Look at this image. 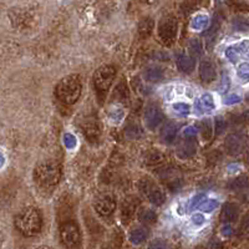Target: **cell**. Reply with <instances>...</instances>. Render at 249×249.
Here are the masks:
<instances>
[{"mask_svg":"<svg viewBox=\"0 0 249 249\" xmlns=\"http://www.w3.org/2000/svg\"><path fill=\"white\" fill-rule=\"evenodd\" d=\"M192 221L195 222V224H197V226H201V224H203L204 218L202 217V214H195L192 217Z\"/></svg>","mask_w":249,"mask_h":249,"instance_id":"obj_35","label":"cell"},{"mask_svg":"<svg viewBox=\"0 0 249 249\" xmlns=\"http://www.w3.org/2000/svg\"><path fill=\"white\" fill-rule=\"evenodd\" d=\"M191 53H192L195 56H198V55H201L202 49H201V45H199V43L197 41V40H193L192 44H191Z\"/></svg>","mask_w":249,"mask_h":249,"instance_id":"obj_32","label":"cell"},{"mask_svg":"<svg viewBox=\"0 0 249 249\" xmlns=\"http://www.w3.org/2000/svg\"><path fill=\"white\" fill-rule=\"evenodd\" d=\"M196 135H197V131H196L195 127L186 128V130H184V132H183V136L186 137L187 140H192V141H195Z\"/></svg>","mask_w":249,"mask_h":249,"instance_id":"obj_33","label":"cell"},{"mask_svg":"<svg viewBox=\"0 0 249 249\" xmlns=\"http://www.w3.org/2000/svg\"><path fill=\"white\" fill-rule=\"evenodd\" d=\"M166 162V156L157 150H151L144 155V163L148 167H159Z\"/></svg>","mask_w":249,"mask_h":249,"instance_id":"obj_14","label":"cell"},{"mask_svg":"<svg viewBox=\"0 0 249 249\" xmlns=\"http://www.w3.org/2000/svg\"><path fill=\"white\" fill-rule=\"evenodd\" d=\"M148 249H168V246L162 239H155L148 244Z\"/></svg>","mask_w":249,"mask_h":249,"instance_id":"obj_31","label":"cell"},{"mask_svg":"<svg viewBox=\"0 0 249 249\" xmlns=\"http://www.w3.org/2000/svg\"><path fill=\"white\" fill-rule=\"evenodd\" d=\"M217 207H218L217 201L212 199V201H206V202H203V203L199 204V210L203 211V212L210 213V212H212L213 210H215Z\"/></svg>","mask_w":249,"mask_h":249,"instance_id":"obj_29","label":"cell"},{"mask_svg":"<svg viewBox=\"0 0 249 249\" xmlns=\"http://www.w3.org/2000/svg\"><path fill=\"white\" fill-rule=\"evenodd\" d=\"M246 162L249 164V151L246 153Z\"/></svg>","mask_w":249,"mask_h":249,"instance_id":"obj_37","label":"cell"},{"mask_svg":"<svg viewBox=\"0 0 249 249\" xmlns=\"http://www.w3.org/2000/svg\"><path fill=\"white\" fill-rule=\"evenodd\" d=\"M76 137L72 135V133H65L64 135V144H65V147L71 150V148H74L76 146Z\"/></svg>","mask_w":249,"mask_h":249,"instance_id":"obj_28","label":"cell"},{"mask_svg":"<svg viewBox=\"0 0 249 249\" xmlns=\"http://www.w3.org/2000/svg\"><path fill=\"white\" fill-rule=\"evenodd\" d=\"M238 215H239V207L235 203L228 202L222 208L221 219L224 223H232V222L237 221Z\"/></svg>","mask_w":249,"mask_h":249,"instance_id":"obj_13","label":"cell"},{"mask_svg":"<svg viewBox=\"0 0 249 249\" xmlns=\"http://www.w3.org/2000/svg\"><path fill=\"white\" fill-rule=\"evenodd\" d=\"M199 77L203 82L210 84L217 77V69L211 60H202L199 64Z\"/></svg>","mask_w":249,"mask_h":249,"instance_id":"obj_11","label":"cell"},{"mask_svg":"<svg viewBox=\"0 0 249 249\" xmlns=\"http://www.w3.org/2000/svg\"><path fill=\"white\" fill-rule=\"evenodd\" d=\"M248 186L249 179L247 178V177H244V176H241V177H237V178L232 179V181L230 182V184H228V187H230L232 191H242L244 190V188H247Z\"/></svg>","mask_w":249,"mask_h":249,"instance_id":"obj_24","label":"cell"},{"mask_svg":"<svg viewBox=\"0 0 249 249\" xmlns=\"http://www.w3.org/2000/svg\"><path fill=\"white\" fill-rule=\"evenodd\" d=\"M141 1H143L144 4H153L156 0H141Z\"/></svg>","mask_w":249,"mask_h":249,"instance_id":"obj_36","label":"cell"},{"mask_svg":"<svg viewBox=\"0 0 249 249\" xmlns=\"http://www.w3.org/2000/svg\"><path fill=\"white\" fill-rule=\"evenodd\" d=\"M84 131L85 135L91 142L99 141L100 136H101V127L96 121H88L84 124Z\"/></svg>","mask_w":249,"mask_h":249,"instance_id":"obj_15","label":"cell"},{"mask_svg":"<svg viewBox=\"0 0 249 249\" xmlns=\"http://www.w3.org/2000/svg\"><path fill=\"white\" fill-rule=\"evenodd\" d=\"M143 77L148 82H157L163 77V70L159 65H151L144 70Z\"/></svg>","mask_w":249,"mask_h":249,"instance_id":"obj_17","label":"cell"},{"mask_svg":"<svg viewBox=\"0 0 249 249\" xmlns=\"http://www.w3.org/2000/svg\"><path fill=\"white\" fill-rule=\"evenodd\" d=\"M139 199L135 197H128L124 201L121 207V219L124 224L130 223L131 219L133 218V214L136 212Z\"/></svg>","mask_w":249,"mask_h":249,"instance_id":"obj_12","label":"cell"},{"mask_svg":"<svg viewBox=\"0 0 249 249\" xmlns=\"http://www.w3.org/2000/svg\"><path fill=\"white\" fill-rule=\"evenodd\" d=\"M152 29L153 20H151L150 18H146V19L141 20V23L139 25V33L142 37H147L152 33Z\"/></svg>","mask_w":249,"mask_h":249,"instance_id":"obj_25","label":"cell"},{"mask_svg":"<svg viewBox=\"0 0 249 249\" xmlns=\"http://www.w3.org/2000/svg\"><path fill=\"white\" fill-rule=\"evenodd\" d=\"M177 29L178 24L177 20L173 17L163 18L159 25V37L164 45H172L175 43L176 36H177Z\"/></svg>","mask_w":249,"mask_h":249,"instance_id":"obj_6","label":"cell"},{"mask_svg":"<svg viewBox=\"0 0 249 249\" xmlns=\"http://www.w3.org/2000/svg\"><path fill=\"white\" fill-rule=\"evenodd\" d=\"M177 153L181 159H190L196 153V146L195 141L192 140H187L184 141L183 144H181L177 150Z\"/></svg>","mask_w":249,"mask_h":249,"instance_id":"obj_22","label":"cell"},{"mask_svg":"<svg viewBox=\"0 0 249 249\" xmlns=\"http://www.w3.org/2000/svg\"><path fill=\"white\" fill-rule=\"evenodd\" d=\"M124 133H126V136L128 139H139V137L142 136V133H143V130L141 128V126L137 124H127V127L124 128Z\"/></svg>","mask_w":249,"mask_h":249,"instance_id":"obj_23","label":"cell"},{"mask_svg":"<svg viewBox=\"0 0 249 249\" xmlns=\"http://www.w3.org/2000/svg\"><path fill=\"white\" fill-rule=\"evenodd\" d=\"M238 233H239V235H246L249 233V212L242 218V222L239 224V228H238Z\"/></svg>","mask_w":249,"mask_h":249,"instance_id":"obj_27","label":"cell"},{"mask_svg":"<svg viewBox=\"0 0 249 249\" xmlns=\"http://www.w3.org/2000/svg\"><path fill=\"white\" fill-rule=\"evenodd\" d=\"M60 237H61L62 243L65 244L68 248H75L81 239L77 224L72 221L65 222L60 228Z\"/></svg>","mask_w":249,"mask_h":249,"instance_id":"obj_7","label":"cell"},{"mask_svg":"<svg viewBox=\"0 0 249 249\" xmlns=\"http://www.w3.org/2000/svg\"><path fill=\"white\" fill-rule=\"evenodd\" d=\"M93 208L100 215H110L116 210V197L111 192H104L99 195L93 201Z\"/></svg>","mask_w":249,"mask_h":249,"instance_id":"obj_8","label":"cell"},{"mask_svg":"<svg viewBox=\"0 0 249 249\" xmlns=\"http://www.w3.org/2000/svg\"><path fill=\"white\" fill-rule=\"evenodd\" d=\"M173 108H175L177 112L183 113V115H188L191 111V106L188 104H184V102H177L173 105Z\"/></svg>","mask_w":249,"mask_h":249,"instance_id":"obj_30","label":"cell"},{"mask_svg":"<svg viewBox=\"0 0 249 249\" xmlns=\"http://www.w3.org/2000/svg\"><path fill=\"white\" fill-rule=\"evenodd\" d=\"M176 62H177L179 71H182L184 74H190L195 69V60L190 56H186V55H178Z\"/></svg>","mask_w":249,"mask_h":249,"instance_id":"obj_20","label":"cell"},{"mask_svg":"<svg viewBox=\"0 0 249 249\" xmlns=\"http://www.w3.org/2000/svg\"><path fill=\"white\" fill-rule=\"evenodd\" d=\"M137 215H139V221L142 224H155L157 222L156 212L147 208V207H141L137 212Z\"/></svg>","mask_w":249,"mask_h":249,"instance_id":"obj_18","label":"cell"},{"mask_svg":"<svg viewBox=\"0 0 249 249\" xmlns=\"http://www.w3.org/2000/svg\"><path fill=\"white\" fill-rule=\"evenodd\" d=\"M15 227L25 237H34L41 231L43 219L39 211L34 207H28L20 211L14 219Z\"/></svg>","mask_w":249,"mask_h":249,"instance_id":"obj_1","label":"cell"},{"mask_svg":"<svg viewBox=\"0 0 249 249\" xmlns=\"http://www.w3.org/2000/svg\"><path fill=\"white\" fill-rule=\"evenodd\" d=\"M148 237V231L144 227H136L130 232V242L132 244L143 243Z\"/></svg>","mask_w":249,"mask_h":249,"instance_id":"obj_21","label":"cell"},{"mask_svg":"<svg viewBox=\"0 0 249 249\" xmlns=\"http://www.w3.org/2000/svg\"><path fill=\"white\" fill-rule=\"evenodd\" d=\"M196 107L198 108L201 112H208L214 108V100L210 93H204L196 101Z\"/></svg>","mask_w":249,"mask_h":249,"instance_id":"obj_19","label":"cell"},{"mask_svg":"<svg viewBox=\"0 0 249 249\" xmlns=\"http://www.w3.org/2000/svg\"><path fill=\"white\" fill-rule=\"evenodd\" d=\"M177 133H178V127H177L175 124H172V122H168V124H166L163 127H162L161 139L163 140V142H166V143H173L176 137H177Z\"/></svg>","mask_w":249,"mask_h":249,"instance_id":"obj_16","label":"cell"},{"mask_svg":"<svg viewBox=\"0 0 249 249\" xmlns=\"http://www.w3.org/2000/svg\"><path fill=\"white\" fill-rule=\"evenodd\" d=\"M116 77V69L112 65H102L93 74V85L100 92H105Z\"/></svg>","mask_w":249,"mask_h":249,"instance_id":"obj_4","label":"cell"},{"mask_svg":"<svg viewBox=\"0 0 249 249\" xmlns=\"http://www.w3.org/2000/svg\"><path fill=\"white\" fill-rule=\"evenodd\" d=\"M212 124H211L210 120H204L201 122V133L202 137H203L206 141H210L212 139Z\"/></svg>","mask_w":249,"mask_h":249,"instance_id":"obj_26","label":"cell"},{"mask_svg":"<svg viewBox=\"0 0 249 249\" xmlns=\"http://www.w3.org/2000/svg\"><path fill=\"white\" fill-rule=\"evenodd\" d=\"M143 117L147 127L151 128V130H155L157 126H160L162 124V120H163L162 111L156 105H148L147 107L144 108Z\"/></svg>","mask_w":249,"mask_h":249,"instance_id":"obj_10","label":"cell"},{"mask_svg":"<svg viewBox=\"0 0 249 249\" xmlns=\"http://www.w3.org/2000/svg\"><path fill=\"white\" fill-rule=\"evenodd\" d=\"M226 128V122L222 119H217V122H215V132L221 133L222 131H224Z\"/></svg>","mask_w":249,"mask_h":249,"instance_id":"obj_34","label":"cell"},{"mask_svg":"<svg viewBox=\"0 0 249 249\" xmlns=\"http://www.w3.org/2000/svg\"><path fill=\"white\" fill-rule=\"evenodd\" d=\"M34 179L37 186L41 188H54L61 179V167L60 164L53 161L41 162L35 167Z\"/></svg>","mask_w":249,"mask_h":249,"instance_id":"obj_2","label":"cell"},{"mask_svg":"<svg viewBox=\"0 0 249 249\" xmlns=\"http://www.w3.org/2000/svg\"><path fill=\"white\" fill-rule=\"evenodd\" d=\"M246 148V139L241 133H231L224 141V150L228 155L237 156Z\"/></svg>","mask_w":249,"mask_h":249,"instance_id":"obj_9","label":"cell"},{"mask_svg":"<svg viewBox=\"0 0 249 249\" xmlns=\"http://www.w3.org/2000/svg\"><path fill=\"white\" fill-rule=\"evenodd\" d=\"M82 84L79 75H69L59 81L55 89L56 97L64 104H75L81 95Z\"/></svg>","mask_w":249,"mask_h":249,"instance_id":"obj_3","label":"cell"},{"mask_svg":"<svg viewBox=\"0 0 249 249\" xmlns=\"http://www.w3.org/2000/svg\"><path fill=\"white\" fill-rule=\"evenodd\" d=\"M140 190L147 197L148 201L155 206H162L166 202V195L157 184L150 178H143L140 181Z\"/></svg>","mask_w":249,"mask_h":249,"instance_id":"obj_5","label":"cell"},{"mask_svg":"<svg viewBox=\"0 0 249 249\" xmlns=\"http://www.w3.org/2000/svg\"><path fill=\"white\" fill-rule=\"evenodd\" d=\"M37 249H54V248H51V247H46V246H43V247H39Z\"/></svg>","mask_w":249,"mask_h":249,"instance_id":"obj_38","label":"cell"}]
</instances>
